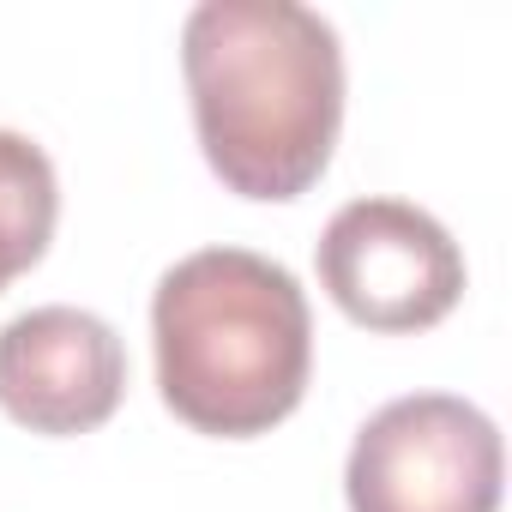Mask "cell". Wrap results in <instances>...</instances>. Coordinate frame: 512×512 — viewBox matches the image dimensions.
I'll list each match as a JSON object with an SVG mask.
<instances>
[{
	"label": "cell",
	"instance_id": "1",
	"mask_svg": "<svg viewBox=\"0 0 512 512\" xmlns=\"http://www.w3.org/2000/svg\"><path fill=\"white\" fill-rule=\"evenodd\" d=\"M181 79L211 175L260 205L302 199L338 151L344 43L302 0H199Z\"/></svg>",
	"mask_w": 512,
	"mask_h": 512
},
{
	"label": "cell",
	"instance_id": "2",
	"mask_svg": "<svg viewBox=\"0 0 512 512\" xmlns=\"http://www.w3.org/2000/svg\"><path fill=\"white\" fill-rule=\"evenodd\" d=\"M157 398L211 440L272 434L314 374V308L290 266L253 247H199L151 296Z\"/></svg>",
	"mask_w": 512,
	"mask_h": 512
},
{
	"label": "cell",
	"instance_id": "3",
	"mask_svg": "<svg viewBox=\"0 0 512 512\" xmlns=\"http://www.w3.org/2000/svg\"><path fill=\"white\" fill-rule=\"evenodd\" d=\"M500 488V428L458 392H410L380 404L344 458L350 512H500Z\"/></svg>",
	"mask_w": 512,
	"mask_h": 512
},
{
	"label": "cell",
	"instance_id": "4",
	"mask_svg": "<svg viewBox=\"0 0 512 512\" xmlns=\"http://www.w3.org/2000/svg\"><path fill=\"white\" fill-rule=\"evenodd\" d=\"M320 290L362 332H428L464 302V247L410 199H350L314 247Z\"/></svg>",
	"mask_w": 512,
	"mask_h": 512
},
{
	"label": "cell",
	"instance_id": "5",
	"mask_svg": "<svg viewBox=\"0 0 512 512\" xmlns=\"http://www.w3.org/2000/svg\"><path fill=\"white\" fill-rule=\"evenodd\" d=\"M127 398V344L91 308H31L0 326V410L19 428L73 440L103 428Z\"/></svg>",
	"mask_w": 512,
	"mask_h": 512
},
{
	"label": "cell",
	"instance_id": "6",
	"mask_svg": "<svg viewBox=\"0 0 512 512\" xmlns=\"http://www.w3.org/2000/svg\"><path fill=\"white\" fill-rule=\"evenodd\" d=\"M61 223V181L31 133L0 127V290L25 278Z\"/></svg>",
	"mask_w": 512,
	"mask_h": 512
}]
</instances>
